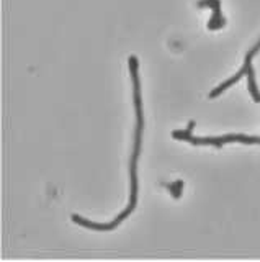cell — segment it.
<instances>
[{
  "mask_svg": "<svg viewBox=\"0 0 260 262\" xmlns=\"http://www.w3.org/2000/svg\"><path fill=\"white\" fill-rule=\"evenodd\" d=\"M129 66V76L133 80V100H134V110H136V129H134V146L131 158H129V184H131V192H129V203L128 207L120 213V215L110 221V223H93L90 220H85L79 215H72V221L77 223L79 226H84L87 229H93V231H111L116 229L123 221L131 215L137 205V195H139V179H137V161L141 156V147H143V131H144V115H143V98H141V84H139V76H137V64L136 56H129L128 59Z\"/></svg>",
  "mask_w": 260,
  "mask_h": 262,
  "instance_id": "cell-1",
  "label": "cell"
},
{
  "mask_svg": "<svg viewBox=\"0 0 260 262\" xmlns=\"http://www.w3.org/2000/svg\"><path fill=\"white\" fill-rule=\"evenodd\" d=\"M195 126V121L188 123V128L185 131L175 129L172 131V136L175 139H182V141H188L195 146H215V147H221L227 143H244V144H260V136H246V135H224V136H218V138H195L192 136V129Z\"/></svg>",
  "mask_w": 260,
  "mask_h": 262,
  "instance_id": "cell-2",
  "label": "cell"
},
{
  "mask_svg": "<svg viewBox=\"0 0 260 262\" xmlns=\"http://www.w3.org/2000/svg\"><path fill=\"white\" fill-rule=\"evenodd\" d=\"M260 51V41H258V43L254 46V48H252L250 49V51L246 54V61H244V66H242V68L238 71V72H235L234 74V76L231 77V79H227V80H224L223 82V84H219L216 89H213V90H211V92L208 94V97L209 98H216L218 95H221L223 92H224V90H227V89H229L231 85H234L235 84V82H238L239 79H242L244 76H246V74H247V69L250 68V62H252V59H254V57H255V54Z\"/></svg>",
  "mask_w": 260,
  "mask_h": 262,
  "instance_id": "cell-3",
  "label": "cell"
},
{
  "mask_svg": "<svg viewBox=\"0 0 260 262\" xmlns=\"http://www.w3.org/2000/svg\"><path fill=\"white\" fill-rule=\"evenodd\" d=\"M197 5L198 8H203V7L213 8V16H211V20L208 21V30H219L226 25V20L221 13V0H200Z\"/></svg>",
  "mask_w": 260,
  "mask_h": 262,
  "instance_id": "cell-4",
  "label": "cell"
},
{
  "mask_svg": "<svg viewBox=\"0 0 260 262\" xmlns=\"http://www.w3.org/2000/svg\"><path fill=\"white\" fill-rule=\"evenodd\" d=\"M246 76H247V90L250 92L252 98H254V102L260 103V92H258L257 84H255V71H254V68H252V66L247 69Z\"/></svg>",
  "mask_w": 260,
  "mask_h": 262,
  "instance_id": "cell-5",
  "label": "cell"
},
{
  "mask_svg": "<svg viewBox=\"0 0 260 262\" xmlns=\"http://www.w3.org/2000/svg\"><path fill=\"white\" fill-rule=\"evenodd\" d=\"M167 188L170 190V193L174 195V199H180V193L183 190V182L182 180H177V182H174V184H169Z\"/></svg>",
  "mask_w": 260,
  "mask_h": 262,
  "instance_id": "cell-6",
  "label": "cell"
}]
</instances>
